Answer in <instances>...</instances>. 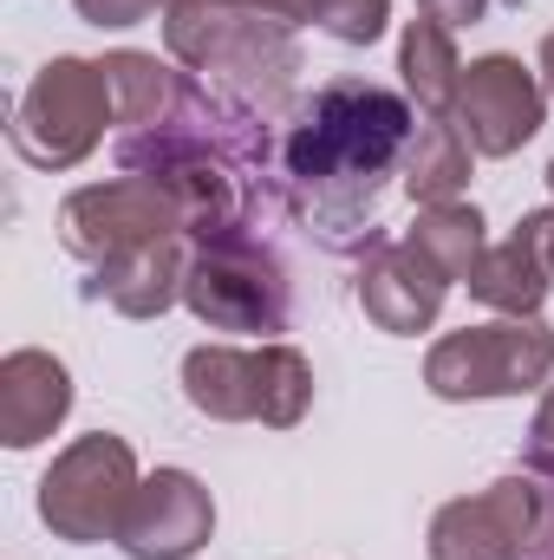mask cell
<instances>
[{"mask_svg":"<svg viewBox=\"0 0 554 560\" xmlns=\"http://www.w3.org/2000/svg\"><path fill=\"white\" fill-rule=\"evenodd\" d=\"M412 138L417 112L372 79H333L293 112L280 138V196L326 255L385 248L379 189L405 163Z\"/></svg>","mask_w":554,"mask_h":560,"instance_id":"obj_1","label":"cell"},{"mask_svg":"<svg viewBox=\"0 0 554 560\" xmlns=\"http://www.w3.org/2000/svg\"><path fill=\"white\" fill-rule=\"evenodd\" d=\"M163 33H170L176 66L222 79L229 92H242V105L249 98L268 105L300 72L287 20H275V13H249V7H222V0H170Z\"/></svg>","mask_w":554,"mask_h":560,"instance_id":"obj_2","label":"cell"},{"mask_svg":"<svg viewBox=\"0 0 554 560\" xmlns=\"http://www.w3.org/2000/svg\"><path fill=\"white\" fill-rule=\"evenodd\" d=\"M554 372V332L542 319H489L430 346L424 378L437 398H516Z\"/></svg>","mask_w":554,"mask_h":560,"instance_id":"obj_3","label":"cell"},{"mask_svg":"<svg viewBox=\"0 0 554 560\" xmlns=\"http://www.w3.org/2000/svg\"><path fill=\"white\" fill-rule=\"evenodd\" d=\"M112 118V85H105V66H85V59H53L39 66V79L26 85L20 112H13V150L33 163V170H66L79 163L92 143L105 138Z\"/></svg>","mask_w":554,"mask_h":560,"instance_id":"obj_4","label":"cell"},{"mask_svg":"<svg viewBox=\"0 0 554 560\" xmlns=\"http://www.w3.org/2000/svg\"><path fill=\"white\" fill-rule=\"evenodd\" d=\"M183 300L216 332H287V275L249 229L196 242V261L183 268Z\"/></svg>","mask_w":554,"mask_h":560,"instance_id":"obj_5","label":"cell"},{"mask_svg":"<svg viewBox=\"0 0 554 560\" xmlns=\"http://www.w3.org/2000/svg\"><path fill=\"white\" fill-rule=\"evenodd\" d=\"M138 495V463L118 436H79L39 482V522L66 541H118Z\"/></svg>","mask_w":554,"mask_h":560,"instance_id":"obj_6","label":"cell"},{"mask_svg":"<svg viewBox=\"0 0 554 560\" xmlns=\"http://www.w3.org/2000/svg\"><path fill=\"white\" fill-rule=\"evenodd\" d=\"M183 229V209L176 196L157 183V176H112V183H92L79 196H66L59 209V235L79 261L105 268V261H125L150 242H176Z\"/></svg>","mask_w":554,"mask_h":560,"instance_id":"obj_7","label":"cell"},{"mask_svg":"<svg viewBox=\"0 0 554 560\" xmlns=\"http://www.w3.org/2000/svg\"><path fill=\"white\" fill-rule=\"evenodd\" d=\"M542 476H503L483 495H463L450 509H437L430 522V560H529L542 535Z\"/></svg>","mask_w":554,"mask_h":560,"instance_id":"obj_8","label":"cell"},{"mask_svg":"<svg viewBox=\"0 0 554 560\" xmlns=\"http://www.w3.org/2000/svg\"><path fill=\"white\" fill-rule=\"evenodd\" d=\"M542 105H549V92H542V79L522 66V59H509V52H489V59H470L463 66V85H457V131L470 138L476 156H509V150H522V143L542 131Z\"/></svg>","mask_w":554,"mask_h":560,"instance_id":"obj_9","label":"cell"},{"mask_svg":"<svg viewBox=\"0 0 554 560\" xmlns=\"http://www.w3.org/2000/svg\"><path fill=\"white\" fill-rule=\"evenodd\" d=\"M216 528V502L209 489L189 476V469H157L143 476L131 509H125V528H118V548L131 560H189Z\"/></svg>","mask_w":554,"mask_h":560,"instance_id":"obj_10","label":"cell"},{"mask_svg":"<svg viewBox=\"0 0 554 560\" xmlns=\"http://www.w3.org/2000/svg\"><path fill=\"white\" fill-rule=\"evenodd\" d=\"M549 209H535L529 222H516L509 242L483 248V261L470 268V293L503 319H535V306L549 300Z\"/></svg>","mask_w":554,"mask_h":560,"instance_id":"obj_11","label":"cell"},{"mask_svg":"<svg viewBox=\"0 0 554 560\" xmlns=\"http://www.w3.org/2000/svg\"><path fill=\"white\" fill-rule=\"evenodd\" d=\"M443 293H450V275L430 268L412 242H385V248L366 261V275H359V306H366L385 332H424V326L437 319Z\"/></svg>","mask_w":554,"mask_h":560,"instance_id":"obj_12","label":"cell"},{"mask_svg":"<svg viewBox=\"0 0 554 560\" xmlns=\"http://www.w3.org/2000/svg\"><path fill=\"white\" fill-rule=\"evenodd\" d=\"M183 392L196 411L222 423H268V346L235 352V346H196L183 359Z\"/></svg>","mask_w":554,"mask_h":560,"instance_id":"obj_13","label":"cell"},{"mask_svg":"<svg viewBox=\"0 0 554 560\" xmlns=\"http://www.w3.org/2000/svg\"><path fill=\"white\" fill-rule=\"evenodd\" d=\"M72 411V378L59 359L46 352H13L0 365V436L13 450H33L39 436H53L59 418Z\"/></svg>","mask_w":554,"mask_h":560,"instance_id":"obj_14","label":"cell"},{"mask_svg":"<svg viewBox=\"0 0 554 560\" xmlns=\"http://www.w3.org/2000/svg\"><path fill=\"white\" fill-rule=\"evenodd\" d=\"M105 85H112V118L125 131H150V125H170L189 98V72L163 66L157 52H112L105 59Z\"/></svg>","mask_w":554,"mask_h":560,"instance_id":"obj_15","label":"cell"},{"mask_svg":"<svg viewBox=\"0 0 554 560\" xmlns=\"http://www.w3.org/2000/svg\"><path fill=\"white\" fill-rule=\"evenodd\" d=\"M183 255H176V242H150L138 255H125V261H105L99 268V293L118 306V313H131V319H150V313H163L176 293H183Z\"/></svg>","mask_w":554,"mask_h":560,"instance_id":"obj_16","label":"cell"},{"mask_svg":"<svg viewBox=\"0 0 554 560\" xmlns=\"http://www.w3.org/2000/svg\"><path fill=\"white\" fill-rule=\"evenodd\" d=\"M399 66H405V85H412V98H417V112H424V118H450V112H457L463 59H457L450 26H437V20H424V13H417L412 26H405Z\"/></svg>","mask_w":554,"mask_h":560,"instance_id":"obj_17","label":"cell"},{"mask_svg":"<svg viewBox=\"0 0 554 560\" xmlns=\"http://www.w3.org/2000/svg\"><path fill=\"white\" fill-rule=\"evenodd\" d=\"M470 138L457 131V118H417V138L405 150V189L412 202H457V189L470 183Z\"/></svg>","mask_w":554,"mask_h":560,"instance_id":"obj_18","label":"cell"},{"mask_svg":"<svg viewBox=\"0 0 554 560\" xmlns=\"http://www.w3.org/2000/svg\"><path fill=\"white\" fill-rule=\"evenodd\" d=\"M405 242H412L430 268H443L450 280H470V268H476L483 248H489V242H483V215H476L470 202H430L412 222Z\"/></svg>","mask_w":554,"mask_h":560,"instance_id":"obj_19","label":"cell"},{"mask_svg":"<svg viewBox=\"0 0 554 560\" xmlns=\"http://www.w3.org/2000/svg\"><path fill=\"white\" fill-rule=\"evenodd\" d=\"M385 13H392V0H313V26L346 46H372L385 33Z\"/></svg>","mask_w":554,"mask_h":560,"instance_id":"obj_20","label":"cell"},{"mask_svg":"<svg viewBox=\"0 0 554 560\" xmlns=\"http://www.w3.org/2000/svg\"><path fill=\"white\" fill-rule=\"evenodd\" d=\"M92 26H138V20H150L157 13V0H72Z\"/></svg>","mask_w":554,"mask_h":560,"instance_id":"obj_21","label":"cell"},{"mask_svg":"<svg viewBox=\"0 0 554 560\" xmlns=\"http://www.w3.org/2000/svg\"><path fill=\"white\" fill-rule=\"evenodd\" d=\"M417 7H424V20H437V26H450V33H457V26H476V20L489 13V0H417Z\"/></svg>","mask_w":554,"mask_h":560,"instance_id":"obj_22","label":"cell"},{"mask_svg":"<svg viewBox=\"0 0 554 560\" xmlns=\"http://www.w3.org/2000/svg\"><path fill=\"white\" fill-rule=\"evenodd\" d=\"M529 469H554V385H549V398H542L535 430H529Z\"/></svg>","mask_w":554,"mask_h":560,"instance_id":"obj_23","label":"cell"},{"mask_svg":"<svg viewBox=\"0 0 554 560\" xmlns=\"http://www.w3.org/2000/svg\"><path fill=\"white\" fill-rule=\"evenodd\" d=\"M222 7H249V13H275L287 26H300V20H313V0H222Z\"/></svg>","mask_w":554,"mask_h":560,"instance_id":"obj_24","label":"cell"},{"mask_svg":"<svg viewBox=\"0 0 554 560\" xmlns=\"http://www.w3.org/2000/svg\"><path fill=\"white\" fill-rule=\"evenodd\" d=\"M542 92L554 98V33L542 39Z\"/></svg>","mask_w":554,"mask_h":560,"instance_id":"obj_25","label":"cell"},{"mask_svg":"<svg viewBox=\"0 0 554 560\" xmlns=\"http://www.w3.org/2000/svg\"><path fill=\"white\" fill-rule=\"evenodd\" d=\"M549 189H554V163H549ZM549 268H554V209H549Z\"/></svg>","mask_w":554,"mask_h":560,"instance_id":"obj_26","label":"cell"},{"mask_svg":"<svg viewBox=\"0 0 554 560\" xmlns=\"http://www.w3.org/2000/svg\"><path fill=\"white\" fill-rule=\"evenodd\" d=\"M535 476H549V482H554V469H535Z\"/></svg>","mask_w":554,"mask_h":560,"instance_id":"obj_27","label":"cell"}]
</instances>
